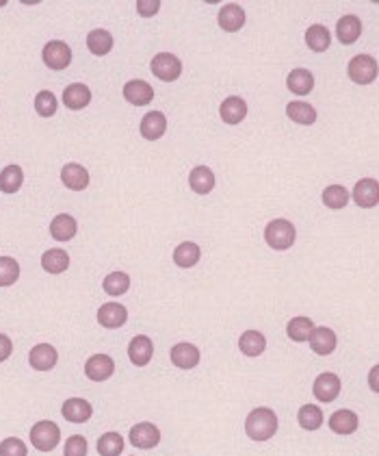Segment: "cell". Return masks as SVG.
Masks as SVG:
<instances>
[{
    "label": "cell",
    "mask_w": 379,
    "mask_h": 456,
    "mask_svg": "<svg viewBox=\"0 0 379 456\" xmlns=\"http://www.w3.org/2000/svg\"><path fill=\"white\" fill-rule=\"evenodd\" d=\"M31 443L39 452H52L61 443V428L50 419L37 421L31 428Z\"/></svg>",
    "instance_id": "3"
},
{
    "label": "cell",
    "mask_w": 379,
    "mask_h": 456,
    "mask_svg": "<svg viewBox=\"0 0 379 456\" xmlns=\"http://www.w3.org/2000/svg\"><path fill=\"white\" fill-rule=\"evenodd\" d=\"M286 113H288V118L297 124H314L316 122V111L308 102H288Z\"/></svg>",
    "instance_id": "39"
},
{
    "label": "cell",
    "mask_w": 379,
    "mask_h": 456,
    "mask_svg": "<svg viewBox=\"0 0 379 456\" xmlns=\"http://www.w3.org/2000/svg\"><path fill=\"white\" fill-rule=\"evenodd\" d=\"M78 233V224L72 215L68 213H61V215H56L52 222H50V235L52 239L56 241H70L74 239Z\"/></svg>",
    "instance_id": "22"
},
{
    "label": "cell",
    "mask_w": 379,
    "mask_h": 456,
    "mask_svg": "<svg viewBox=\"0 0 379 456\" xmlns=\"http://www.w3.org/2000/svg\"><path fill=\"white\" fill-rule=\"evenodd\" d=\"M42 268L48 274H63L70 268V254L63 248H50L42 254Z\"/></svg>",
    "instance_id": "25"
},
{
    "label": "cell",
    "mask_w": 379,
    "mask_h": 456,
    "mask_svg": "<svg viewBox=\"0 0 379 456\" xmlns=\"http://www.w3.org/2000/svg\"><path fill=\"white\" fill-rule=\"evenodd\" d=\"M154 356V344L150 337L145 335H137L132 337V341L128 344V359L132 361V365L137 367H145Z\"/></svg>",
    "instance_id": "13"
},
{
    "label": "cell",
    "mask_w": 379,
    "mask_h": 456,
    "mask_svg": "<svg viewBox=\"0 0 379 456\" xmlns=\"http://www.w3.org/2000/svg\"><path fill=\"white\" fill-rule=\"evenodd\" d=\"M245 433L254 441H267L278 433V415L269 407L254 409L245 419Z\"/></svg>",
    "instance_id": "1"
},
{
    "label": "cell",
    "mask_w": 379,
    "mask_h": 456,
    "mask_svg": "<svg viewBox=\"0 0 379 456\" xmlns=\"http://www.w3.org/2000/svg\"><path fill=\"white\" fill-rule=\"evenodd\" d=\"M24 183V172L20 165H7L0 172V191L3 193H15Z\"/></svg>",
    "instance_id": "35"
},
{
    "label": "cell",
    "mask_w": 379,
    "mask_h": 456,
    "mask_svg": "<svg viewBox=\"0 0 379 456\" xmlns=\"http://www.w3.org/2000/svg\"><path fill=\"white\" fill-rule=\"evenodd\" d=\"M352 200V193H349L342 185H330L323 189V205L328 209H344Z\"/></svg>",
    "instance_id": "38"
},
{
    "label": "cell",
    "mask_w": 379,
    "mask_h": 456,
    "mask_svg": "<svg viewBox=\"0 0 379 456\" xmlns=\"http://www.w3.org/2000/svg\"><path fill=\"white\" fill-rule=\"evenodd\" d=\"M265 348H267V339L258 330H245L239 337V350L245 356H260L262 352H265Z\"/></svg>",
    "instance_id": "27"
},
{
    "label": "cell",
    "mask_w": 379,
    "mask_h": 456,
    "mask_svg": "<svg viewBox=\"0 0 379 456\" xmlns=\"http://www.w3.org/2000/svg\"><path fill=\"white\" fill-rule=\"evenodd\" d=\"M61 415L70 424H85V421L92 419L94 407L87 400H82V397H70V400H66L63 407H61Z\"/></svg>",
    "instance_id": "16"
},
{
    "label": "cell",
    "mask_w": 379,
    "mask_h": 456,
    "mask_svg": "<svg viewBox=\"0 0 379 456\" xmlns=\"http://www.w3.org/2000/svg\"><path fill=\"white\" fill-rule=\"evenodd\" d=\"M189 185L195 193L199 196H206L213 191L215 187V174H213V169L206 167V165H197L191 169V174H189Z\"/></svg>",
    "instance_id": "23"
},
{
    "label": "cell",
    "mask_w": 379,
    "mask_h": 456,
    "mask_svg": "<svg viewBox=\"0 0 379 456\" xmlns=\"http://www.w3.org/2000/svg\"><path fill=\"white\" fill-rule=\"evenodd\" d=\"M59 361V352L50 344H37L31 352H28V363L37 372H50V369Z\"/></svg>",
    "instance_id": "14"
},
{
    "label": "cell",
    "mask_w": 379,
    "mask_h": 456,
    "mask_svg": "<svg viewBox=\"0 0 379 456\" xmlns=\"http://www.w3.org/2000/svg\"><path fill=\"white\" fill-rule=\"evenodd\" d=\"M362 33V22L356 16H342L336 24V35L342 44H354Z\"/></svg>",
    "instance_id": "28"
},
{
    "label": "cell",
    "mask_w": 379,
    "mask_h": 456,
    "mask_svg": "<svg viewBox=\"0 0 379 456\" xmlns=\"http://www.w3.org/2000/svg\"><path fill=\"white\" fill-rule=\"evenodd\" d=\"M20 278V263L13 256H0V287H11Z\"/></svg>",
    "instance_id": "40"
},
{
    "label": "cell",
    "mask_w": 379,
    "mask_h": 456,
    "mask_svg": "<svg viewBox=\"0 0 379 456\" xmlns=\"http://www.w3.org/2000/svg\"><path fill=\"white\" fill-rule=\"evenodd\" d=\"M199 259H201V250L193 241H182L176 250H173V263H176L178 268L189 270V268L197 265Z\"/></svg>",
    "instance_id": "29"
},
{
    "label": "cell",
    "mask_w": 379,
    "mask_h": 456,
    "mask_svg": "<svg viewBox=\"0 0 379 456\" xmlns=\"http://www.w3.org/2000/svg\"><path fill=\"white\" fill-rule=\"evenodd\" d=\"M87 48H89V52L96 56H104L113 48V35L108 31H104V28H96V31L87 35Z\"/></svg>",
    "instance_id": "33"
},
{
    "label": "cell",
    "mask_w": 379,
    "mask_h": 456,
    "mask_svg": "<svg viewBox=\"0 0 379 456\" xmlns=\"http://www.w3.org/2000/svg\"><path fill=\"white\" fill-rule=\"evenodd\" d=\"M312 393L318 402H334L340 393V378L332 372L318 374L312 385Z\"/></svg>",
    "instance_id": "10"
},
{
    "label": "cell",
    "mask_w": 379,
    "mask_h": 456,
    "mask_svg": "<svg viewBox=\"0 0 379 456\" xmlns=\"http://www.w3.org/2000/svg\"><path fill=\"white\" fill-rule=\"evenodd\" d=\"M169 359L171 363L176 365L178 369H193L199 365L201 361V354H199V348L189 344V341H182V344H176L169 352Z\"/></svg>",
    "instance_id": "11"
},
{
    "label": "cell",
    "mask_w": 379,
    "mask_h": 456,
    "mask_svg": "<svg viewBox=\"0 0 379 456\" xmlns=\"http://www.w3.org/2000/svg\"><path fill=\"white\" fill-rule=\"evenodd\" d=\"M89 102H92V92H89V88H87V85L72 83V85H68V88H66V92H63V104L68 109L78 111V109H85Z\"/></svg>",
    "instance_id": "26"
},
{
    "label": "cell",
    "mask_w": 379,
    "mask_h": 456,
    "mask_svg": "<svg viewBox=\"0 0 379 456\" xmlns=\"http://www.w3.org/2000/svg\"><path fill=\"white\" fill-rule=\"evenodd\" d=\"M297 421L304 431H318L323 426V411L316 404H304L297 413Z\"/></svg>",
    "instance_id": "36"
},
{
    "label": "cell",
    "mask_w": 379,
    "mask_h": 456,
    "mask_svg": "<svg viewBox=\"0 0 379 456\" xmlns=\"http://www.w3.org/2000/svg\"><path fill=\"white\" fill-rule=\"evenodd\" d=\"M13 352V344H11V339L7 335L0 332V363L7 361Z\"/></svg>",
    "instance_id": "45"
},
{
    "label": "cell",
    "mask_w": 379,
    "mask_h": 456,
    "mask_svg": "<svg viewBox=\"0 0 379 456\" xmlns=\"http://www.w3.org/2000/svg\"><path fill=\"white\" fill-rule=\"evenodd\" d=\"M368 387L375 391V393H379V365H375L371 372H368Z\"/></svg>",
    "instance_id": "46"
},
{
    "label": "cell",
    "mask_w": 379,
    "mask_h": 456,
    "mask_svg": "<svg viewBox=\"0 0 379 456\" xmlns=\"http://www.w3.org/2000/svg\"><path fill=\"white\" fill-rule=\"evenodd\" d=\"M87 450H89V445H87V439L82 435H72L66 441L63 454L66 456H87Z\"/></svg>",
    "instance_id": "43"
},
{
    "label": "cell",
    "mask_w": 379,
    "mask_h": 456,
    "mask_svg": "<svg viewBox=\"0 0 379 456\" xmlns=\"http://www.w3.org/2000/svg\"><path fill=\"white\" fill-rule=\"evenodd\" d=\"M96 448L100 456H120L124 452V437L120 433H104Z\"/></svg>",
    "instance_id": "37"
},
{
    "label": "cell",
    "mask_w": 379,
    "mask_h": 456,
    "mask_svg": "<svg viewBox=\"0 0 379 456\" xmlns=\"http://www.w3.org/2000/svg\"><path fill=\"white\" fill-rule=\"evenodd\" d=\"M295 239H297V231H295V226L290 224L288 220H282V217L273 220L265 228V241L273 250H288V248H293Z\"/></svg>",
    "instance_id": "2"
},
{
    "label": "cell",
    "mask_w": 379,
    "mask_h": 456,
    "mask_svg": "<svg viewBox=\"0 0 379 456\" xmlns=\"http://www.w3.org/2000/svg\"><path fill=\"white\" fill-rule=\"evenodd\" d=\"M42 59L44 64L50 68V70H66L70 64H72V50L66 42H59V40H52L44 46V52H42Z\"/></svg>",
    "instance_id": "5"
},
{
    "label": "cell",
    "mask_w": 379,
    "mask_h": 456,
    "mask_svg": "<svg viewBox=\"0 0 379 456\" xmlns=\"http://www.w3.org/2000/svg\"><path fill=\"white\" fill-rule=\"evenodd\" d=\"M124 98L135 107H145V104L152 102L154 90L150 88V83H145L141 78H135V80H128L124 85Z\"/></svg>",
    "instance_id": "17"
},
{
    "label": "cell",
    "mask_w": 379,
    "mask_h": 456,
    "mask_svg": "<svg viewBox=\"0 0 379 456\" xmlns=\"http://www.w3.org/2000/svg\"><path fill=\"white\" fill-rule=\"evenodd\" d=\"M128 439L139 450H152L161 443V431H159V426H154L150 421H141L130 428Z\"/></svg>",
    "instance_id": "6"
},
{
    "label": "cell",
    "mask_w": 379,
    "mask_h": 456,
    "mask_svg": "<svg viewBox=\"0 0 379 456\" xmlns=\"http://www.w3.org/2000/svg\"><path fill=\"white\" fill-rule=\"evenodd\" d=\"M219 113H221V120L225 124H239L247 116V102L239 96H230L221 102Z\"/></svg>",
    "instance_id": "21"
},
{
    "label": "cell",
    "mask_w": 379,
    "mask_h": 456,
    "mask_svg": "<svg viewBox=\"0 0 379 456\" xmlns=\"http://www.w3.org/2000/svg\"><path fill=\"white\" fill-rule=\"evenodd\" d=\"M167 131V118L165 113L161 111H150L145 113L143 120H141V135L148 139V141H156L165 135Z\"/></svg>",
    "instance_id": "18"
},
{
    "label": "cell",
    "mask_w": 379,
    "mask_h": 456,
    "mask_svg": "<svg viewBox=\"0 0 379 456\" xmlns=\"http://www.w3.org/2000/svg\"><path fill=\"white\" fill-rule=\"evenodd\" d=\"M352 198L356 200L358 207L362 209H373L379 205V183L375 179H362L356 183Z\"/></svg>",
    "instance_id": "12"
},
{
    "label": "cell",
    "mask_w": 379,
    "mask_h": 456,
    "mask_svg": "<svg viewBox=\"0 0 379 456\" xmlns=\"http://www.w3.org/2000/svg\"><path fill=\"white\" fill-rule=\"evenodd\" d=\"M347 72H349V78H352L354 83L368 85V83H373L377 78L379 68H377V61L373 59V56H368V54H356L354 59L349 61Z\"/></svg>",
    "instance_id": "4"
},
{
    "label": "cell",
    "mask_w": 379,
    "mask_h": 456,
    "mask_svg": "<svg viewBox=\"0 0 379 456\" xmlns=\"http://www.w3.org/2000/svg\"><path fill=\"white\" fill-rule=\"evenodd\" d=\"M336 344H338V339H336V332L328 326H318L312 330L310 335V348L312 352H316L318 356H328L336 350Z\"/></svg>",
    "instance_id": "15"
},
{
    "label": "cell",
    "mask_w": 379,
    "mask_h": 456,
    "mask_svg": "<svg viewBox=\"0 0 379 456\" xmlns=\"http://www.w3.org/2000/svg\"><path fill=\"white\" fill-rule=\"evenodd\" d=\"M115 363L108 354H94L85 363V376L94 383H104L113 376Z\"/></svg>",
    "instance_id": "9"
},
{
    "label": "cell",
    "mask_w": 379,
    "mask_h": 456,
    "mask_svg": "<svg viewBox=\"0 0 379 456\" xmlns=\"http://www.w3.org/2000/svg\"><path fill=\"white\" fill-rule=\"evenodd\" d=\"M102 289L111 298H120V296H124L130 289V276L126 272H111L102 280Z\"/></svg>",
    "instance_id": "31"
},
{
    "label": "cell",
    "mask_w": 379,
    "mask_h": 456,
    "mask_svg": "<svg viewBox=\"0 0 379 456\" xmlns=\"http://www.w3.org/2000/svg\"><path fill=\"white\" fill-rule=\"evenodd\" d=\"M286 85H288V90L293 92V94H297V96H308V94L312 92V88H314V76H312L308 70L297 68V70H293V72L288 74Z\"/></svg>",
    "instance_id": "30"
},
{
    "label": "cell",
    "mask_w": 379,
    "mask_h": 456,
    "mask_svg": "<svg viewBox=\"0 0 379 456\" xmlns=\"http://www.w3.org/2000/svg\"><path fill=\"white\" fill-rule=\"evenodd\" d=\"M152 72L156 78L165 80V83H171V80H176L182 72V64L176 54H171V52H161L156 54L154 59H152Z\"/></svg>",
    "instance_id": "7"
},
{
    "label": "cell",
    "mask_w": 379,
    "mask_h": 456,
    "mask_svg": "<svg viewBox=\"0 0 379 456\" xmlns=\"http://www.w3.org/2000/svg\"><path fill=\"white\" fill-rule=\"evenodd\" d=\"M26 443L18 437H9L0 443V456H26Z\"/></svg>",
    "instance_id": "42"
},
{
    "label": "cell",
    "mask_w": 379,
    "mask_h": 456,
    "mask_svg": "<svg viewBox=\"0 0 379 456\" xmlns=\"http://www.w3.org/2000/svg\"><path fill=\"white\" fill-rule=\"evenodd\" d=\"M358 426H360L358 415L354 411H349V409H340L330 417V428L336 435H354L358 431Z\"/></svg>",
    "instance_id": "24"
},
{
    "label": "cell",
    "mask_w": 379,
    "mask_h": 456,
    "mask_svg": "<svg viewBox=\"0 0 379 456\" xmlns=\"http://www.w3.org/2000/svg\"><path fill=\"white\" fill-rule=\"evenodd\" d=\"M56 107H59V102H56V96L52 92H39L35 96V111L42 118H52L56 113Z\"/></svg>",
    "instance_id": "41"
},
{
    "label": "cell",
    "mask_w": 379,
    "mask_h": 456,
    "mask_svg": "<svg viewBox=\"0 0 379 456\" xmlns=\"http://www.w3.org/2000/svg\"><path fill=\"white\" fill-rule=\"evenodd\" d=\"M312 330H314L312 320H310V318H304V316L293 318V320L288 322V326H286V335H288V339L297 341V344H304V341H310Z\"/></svg>",
    "instance_id": "34"
},
{
    "label": "cell",
    "mask_w": 379,
    "mask_h": 456,
    "mask_svg": "<svg viewBox=\"0 0 379 456\" xmlns=\"http://www.w3.org/2000/svg\"><path fill=\"white\" fill-rule=\"evenodd\" d=\"M332 35L323 24H312L306 31V44L314 52H325L330 48Z\"/></svg>",
    "instance_id": "32"
},
{
    "label": "cell",
    "mask_w": 379,
    "mask_h": 456,
    "mask_svg": "<svg viewBox=\"0 0 379 456\" xmlns=\"http://www.w3.org/2000/svg\"><path fill=\"white\" fill-rule=\"evenodd\" d=\"M61 181H63V185L68 189L82 191V189L89 187V172H87V169L82 165H78V163H68L61 169Z\"/></svg>",
    "instance_id": "20"
},
{
    "label": "cell",
    "mask_w": 379,
    "mask_h": 456,
    "mask_svg": "<svg viewBox=\"0 0 379 456\" xmlns=\"http://www.w3.org/2000/svg\"><path fill=\"white\" fill-rule=\"evenodd\" d=\"M128 322V308L120 302H104L98 308V324L102 328H122Z\"/></svg>",
    "instance_id": "8"
},
{
    "label": "cell",
    "mask_w": 379,
    "mask_h": 456,
    "mask_svg": "<svg viewBox=\"0 0 379 456\" xmlns=\"http://www.w3.org/2000/svg\"><path fill=\"white\" fill-rule=\"evenodd\" d=\"M159 9H161L159 0H152V3H148V0H139V3H137V11H139V16H143V18L156 16Z\"/></svg>",
    "instance_id": "44"
},
{
    "label": "cell",
    "mask_w": 379,
    "mask_h": 456,
    "mask_svg": "<svg viewBox=\"0 0 379 456\" xmlns=\"http://www.w3.org/2000/svg\"><path fill=\"white\" fill-rule=\"evenodd\" d=\"M245 24V11L241 5L237 3H230V5H223L221 11H219V26L228 33H237L241 31Z\"/></svg>",
    "instance_id": "19"
}]
</instances>
